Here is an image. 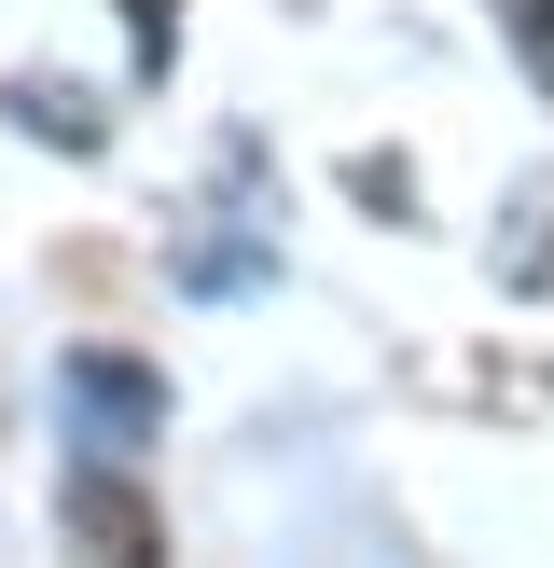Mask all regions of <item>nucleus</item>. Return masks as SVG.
<instances>
[{
  "label": "nucleus",
  "instance_id": "obj_1",
  "mask_svg": "<svg viewBox=\"0 0 554 568\" xmlns=\"http://www.w3.org/2000/svg\"><path fill=\"white\" fill-rule=\"evenodd\" d=\"M55 403H70V444H83L98 471L153 458V430H166V375H153V361H125V347H70Z\"/></svg>",
  "mask_w": 554,
  "mask_h": 568
},
{
  "label": "nucleus",
  "instance_id": "obj_2",
  "mask_svg": "<svg viewBox=\"0 0 554 568\" xmlns=\"http://www.w3.org/2000/svg\"><path fill=\"white\" fill-rule=\"evenodd\" d=\"M249 277H277V209H264V153H222V209L181 236V292H249Z\"/></svg>",
  "mask_w": 554,
  "mask_h": 568
},
{
  "label": "nucleus",
  "instance_id": "obj_3",
  "mask_svg": "<svg viewBox=\"0 0 554 568\" xmlns=\"http://www.w3.org/2000/svg\"><path fill=\"white\" fill-rule=\"evenodd\" d=\"M499 292H526V305H554V181H526L513 209H499Z\"/></svg>",
  "mask_w": 554,
  "mask_h": 568
},
{
  "label": "nucleus",
  "instance_id": "obj_4",
  "mask_svg": "<svg viewBox=\"0 0 554 568\" xmlns=\"http://www.w3.org/2000/svg\"><path fill=\"white\" fill-rule=\"evenodd\" d=\"M70 527H83V541H98V555H153V514H138V499H125V486H111V471H98V458H83V471H70Z\"/></svg>",
  "mask_w": 554,
  "mask_h": 568
},
{
  "label": "nucleus",
  "instance_id": "obj_5",
  "mask_svg": "<svg viewBox=\"0 0 554 568\" xmlns=\"http://www.w3.org/2000/svg\"><path fill=\"white\" fill-rule=\"evenodd\" d=\"M14 111H28V125H42V139H70V153H98V98H83V83H14Z\"/></svg>",
  "mask_w": 554,
  "mask_h": 568
},
{
  "label": "nucleus",
  "instance_id": "obj_6",
  "mask_svg": "<svg viewBox=\"0 0 554 568\" xmlns=\"http://www.w3.org/2000/svg\"><path fill=\"white\" fill-rule=\"evenodd\" d=\"M499 14H513V42H526V70L554 83V0H499Z\"/></svg>",
  "mask_w": 554,
  "mask_h": 568
},
{
  "label": "nucleus",
  "instance_id": "obj_7",
  "mask_svg": "<svg viewBox=\"0 0 554 568\" xmlns=\"http://www.w3.org/2000/svg\"><path fill=\"white\" fill-rule=\"evenodd\" d=\"M125 28H138V55L166 70V42H181V0H125Z\"/></svg>",
  "mask_w": 554,
  "mask_h": 568
}]
</instances>
